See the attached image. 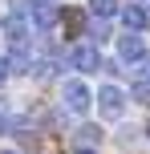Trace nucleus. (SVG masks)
<instances>
[{"instance_id": "obj_1", "label": "nucleus", "mask_w": 150, "mask_h": 154, "mask_svg": "<svg viewBox=\"0 0 150 154\" xmlns=\"http://www.w3.org/2000/svg\"><path fill=\"white\" fill-rule=\"evenodd\" d=\"M61 101H65V109H69V114H85V109L93 106V93H89L85 81L69 77V81H65V89H61Z\"/></svg>"}, {"instance_id": "obj_2", "label": "nucleus", "mask_w": 150, "mask_h": 154, "mask_svg": "<svg viewBox=\"0 0 150 154\" xmlns=\"http://www.w3.org/2000/svg\"><path fill=\"white\" fill-rule=\"evenodd\" d=\"M93 97H97V109H102L106 118H122V109H126V93H122L118 85H102Z\"/></svg>"}, {"instance_id": "obj_3", "label": "nucleus", "mask_w": 150, "mask_h": 154, "mask_svg": "<svg viewBox=\"0 0 150 154\" xmlns=\"http://www.w3.org/2000/svg\"><path fill=\"white\" fill-rule=\"evenodd\" d=\"M69 65L81 73H97L102 69V53H97V45H73L69 49Z\"/></svg>"}, {"instance_id": "obj_4", "label": "nucleus", "mask_w": 150, "mask_h": 154, "mask_svg": "<svg viewBox=\"0 0 150 154\" xmlns=\"http://www.w3.org/2000/svg\"><path fill=\"white\" fill-rule=\"evenodd\" d=\"M29 12H32V29H37V32H53L57 20H61V12L53 8V0H32Z\"/></svg>"}, {"instance_id": "obj_5", "label": "nucleus", "mask_w": 150, "mask_h": 154, "mask_svg": "<svg viewBox=\"0 0 150 154\" xmlns=\"http://www.w3.org/2000/svg\"><path fill=\"white\" fill-rule=\"evenodd\" d=\"M118 61H122V65H138V61H146L142 32H130V37H122V41H118Z\"/></svg>"}, {"instance_id": "obj_6", "label": "nucleus", "mask_w": 150, "mask_h": 154, "mask_svg": "<svg viewBox=\"0 0 150 154\" xmlns=\"http://www.w3.org/2000/svg\"><path fill=\"white\" fill-rule=\"evenodd\" d=\"M0 32H4V37L16 45V41H24V37H29V24H24V16H20V12H8L4 20H0Z\"/></svg>"}, {"instance_id": "obj_7", "label": "nucleus", "mask_w": 150, "mask_h": 154, "mask_svg": "<svg viewBox=\"0 0 150 154\" xmlns=\"http://www.w3.org/2000/svg\"><path fill=\"white\" fill-rule=\"evenodd\" d=\"M73 146L77 150H97L102 146V130H97V126H77V134H73Z\"/></svg>"}, {"instance_id": "obj_8", "label": "nucleus", "mask_w": 150, "mask_h": 154, "mask_svg": "<svg viewBox=\"0 0 150 154\" xmlns=\"http://www.w3.org/2000/svg\"><path fill=\"white\" fill-rule=\"evenodd\" d=\"M122 24H126L130 32H146L150 16H146V8H138V4H126V8H122Z\"/></svg>"}, {"instance_id": "obj_9", "label": "nucleus", "mask_w": 150, "mask_h": 154, "mask_svg": "<svg viewBox=\"0 0 150 154\" xmlns=\"http://www.w3.org/2000/svg\"><path fill=\"white\" fill-rule=\"evenodd\" d=\"M89 12L106 20V16H114V12H118V0H89Z\"/></svg>"}, {"instance_id": "obj_10", "label": "nucleus", "mask_w": 150, "mask_h": 154, "mask_svg": "<svg viewBox=\"0 0 150 154\" xmlns=\"http://www.w3.org/2000/svg\"><path fill=\"white\" fill-rule=\"evenodd\" d=\"M89 41H93V45H106V41H110V24H106L102 16H97V24H89Z\"/></svg>"}, {"instance_id": "obj_11", "label": "nucleus", "mask_w": 150, "mask_h": 154, "mask_svg": "<svg viewBox=\"0 0 150 154\" xmlns=\"http://www.w3.org/2000/svg\"><path fill=\"white\" fill-rule=\"evenodd\" d=\"M12 130H16V118L8 114V101L0 97V134H12Z\"/></svg>"}, {"instance_id": "obj_12", "label": "nucleus", "mask_w": 150, "mask_h": 154, "mask_svg": "<svg viewBox=\"0 0 150 154\" xmlns=\"http://www.w3.org/2000/svg\"><path fill=\"white\" fill-rule=\"evenodd\" d=\"M65 24H69L73 32H81V24H85V16H81V12H65Z\"/></svg>"}, {"instance_id": "obj_13", "label": "nucleus", "mask_w": 150, "mask_h": 154, "mask_svg": "<svg viewBox=\"0 0 150 154\" xmlns=\"http://www.w3.org/2000/svg\"><path fill=\"white\" fill-rule=\"evenodd\" d=\"M8 73H12V69H8V57H0V85L8 81Z\"/></svg>"}, {"instance_id": "obj_14", "label": "nucleus", "mask_w": 150, "mask_h": 154, "mask_svg": "<svg viewBox=\"0 0 150 154\" xmlns=\"http://www.w3.org/2000/svg\"><path fill=\"white\" fill-rule=\"evenodd\" d=\"M12 8H16V12H24V8H32V0H12Z\"/></svg>"}, {"instance_id": "obj_15", "label": "nucleus", "mask_w": 150, "mask_h": 154, "mask_svg": "<svg viewBox=\"0 0 150 154\" xmlns=\"http://www.w3.org/2000/svg\"><path fill=\"white\" fill-rule=\"evenodd\" d=\"M77 154H97V150H77Z\"/></svg>"}, {"instance_id": "obj_16", "label": "nucleus", "mask_w": 150, "mask_h": 154, "mask_svg": "<svg viewBox=\"0 0 150 154\" xmlns=\"http://www.w3.org/2000/svg\"><path fill=\"white\" fill-rule=\"evenodd\" d=\"M0 154H16V150H0Z\"/></svg>"}, {"instance_id": "obj_17", "label": "nucleus", "mask_w": 150, "mask_h": 154, "mask_svg": "<svg viewBox=\"0 0 150 154\" xmlns=\"http://www.w3.org/2000/svg\"><path fill=\"white\" fill-rule=\"evenodd\" d=\"M146 138H150V134H146Z\"/></svg>"}, {"instance_id": "obj_18", "label": "nucleus", "mask_w": 150, "mask_h": 154, "mask_svg": "<svg viewBox=\"0 0 150 154\" xmlns=\"http://www.w3.org/2000/svg\"><path fill=\"white\" fill-rule=\"evenodd\" d=\"M146 106H150V101H146Z\"/></svg>"}]
</instances>
